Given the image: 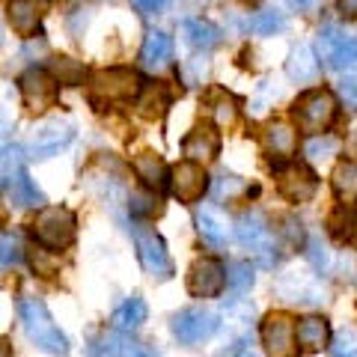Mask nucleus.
Here are the masks:
<instances>
[{"mask_svg": "<svg viewBox=\"0 0 357 357\" xmlns=\"http://www.w3.org/2000/svg\"><path fill=\"white\" fill-rule=\"evenodd\" d=\"M6 18L18 36H36L42 27V6L39 0H6Z\"/></svg>", "mask_w": 357, "mask_h": 357, "instance_id": "obj_17", "label": "nucleus"}, {"mask_svg": "<svg viewBox=\"0 0 357 357\" xmlns=\"http://www.w3.org/2000/svg\"><path fill=\"white\" fill-rule=\"evenodd\" d=\"M292 114L298 119L301 131L325 134L333 116H337V98H333L331 89H307V93H301L295 98Z\"/></svg>", "mask_w": 357, "mask_h": 357, "instance_id": "obj_3", "label": "nucleus"}, {"mask_svg": "<svg viewBox=\"0 0 357 357\" xmlns=\"http://www.w3.org/2000/svg\"><path fill=\"white\" fill-rule=\"evenodd\" d=\"M331 182H333V191H337V197L342 203H354L357 199V164H351V161L337 164Z\"/></svg>", "mask_w": 357, "mask_h": 357, "instance_id": "obj_28", "label": "nucleus"}, {"mask_svg": "<svg viewBox=\"0 0 357 357\" xmlns=\"http://www.w3.org/2000/svg\"><path fill=\"white\" fill-rule=\"evenodd\" d=\"M18 86H21V98H24L27 110H33V114H45V110L54 107L60 98L57 77L48 75L45 69H27L21 75Z\"/></svg>", "mask_w": 357, "mask_h": 357, "instance_id": "obj_7", "label": "nucleus"}, {"mask_svg": "<svg viewBox=\"0 0 357 357\" xmlns=\"http://www.w3.org/2000/svg\"><path fill=\"white\" fill-rule=\"evenodd\" d=\"M30 227H33V236H36L39 248L60 253L75 241L77 218L69 206H45V208H39V215Z\"/></svg>", "mask_w": 357, "mask_h": 357, "instance_id": "obj_2", "label": "nucleus"}, {"mask_svg": "<svg viewBox=\"0 0 357 357\" xmlns=\"http://www.w3.org/2000/svg\"><path fill=\"white\" fill-rule=\"evenodd\" d=\"M134 3H137L143 13H158V9L167 3V0H134Z\"/></svg>", "mask_w": 357, "mask_h": 357, "instance_id": "obj_45", "label": "nucleus"}, {"mask_svg": "<svg viewBox=\"0 0 357 357\" xmlns=\"http://www.w3.org/2000/svg\"><path fill=\"white\" fill-rule=\"evenodd\" d=\"M337 146L340 143L333 140V137H328V134H316V137H310L307 140V146H304V152L310 155V158H316V161H321V158H331L333 152H337Z\"/></svg>", "mask_w": 357, "mask_h": 357, "instance_id": "obj_35", "label": "nucleus"}, {"mask_svg": "<svg viewBox=\"0 0 357 357\" xmlns=\"http://www.w3.org/2000/svg\"><path fill=\"white\" fill-rule=\"evenodd\" d=\"M54 77L57 84H81L84 81V66L75 63L72 57H54Z\"/></svg>", "mask_w": 357, "mask_h": 357, "instance_id": "obj_33", "label": "nucleus"}, {"mask_svg": "<svg viewBox=\"0 0 357 357\" xmlns=\"http://www.w3.org/2000/svg\"><path fill=\"white\" fill-rule=\"evenodd\" d=\"M89 86H93V96L107 98V102H128L143 89L134 69H98Z\"/></svg>", "mask_w": 357, "mask_h": 357, "instance_id": "obj_8", "label": "nucleus"}, {"mask_svg": "<svg viewBox=\"0 0 357 357\" xmlns=\"http://www.w3.org/2000/svg\"><path fill=\"white\" fill-rule=\"evenodd\" d=\"M331 354L333 357H357V337L351 331H342L337 337V342L331 345Z\"/></svg>", "mask_w": 357, "mask_h": 357, "instance_id": "obj_38", "label": "nucleus"}, {"mask_svg": "<svg viewBox=\"0 0 357 357\" xmlns=\"http://www.w3.org/2000/svg\"><path fill=\"white\" fill-rule=\"evenodd\" d=\"M173 60V39L170 33L164 30H149L146 39H143V48H140V63L143 69H164V66H170Z\"/></svg>", "mask_w": 357, "mask_h": 357, "instance_id": "obj_18", "label": "nucleus"}, {"mask_svg": "<svg viewBox=\"0 0 357 357\" xmlns=\"http://www.w3.org/2000/svg\"><path fill=\"white\" fill-rule=\"evenodd\" d=\"M3 191L9 197V203L15 208H33V206H42L45 197L36 188V182L27 176V173H13V176H3Z\"/></svg>", "mask_w": 357, "mask_h": 357, "instance_id": "obj_19", "label": "nucleus"}, {"mask_svg": "<svg viewBox=\"0 0 357 357\" xmlns=\"http://www.w3.org/2000/svg\"><path fill=\"white\" fill-rule=\"evenodd\" d=\"M283 236H286V241L292 244V248H301V244H304V232H301V223L292 220V218L283 220Z\"/></svg>", "mask_w": 357, "mask_h": 357, "instance_id": "obj_41", "label": "nucleus"}, {"mask_svg": "<svg viewBox=\"0 0 357 357\" xmlns=\"http://www.w3.org/2000/svg\"><path fill=\"white\" fill-rule=\"evenodd\" d=\"M208 110L218 126H232L238 116V98L229 96L227 89H215V93L208 96Z\"/></svg>", "mask_w": 357, "mask_h": 357, "instance_id": "obj_29", "label": "nucleus"}, {"mask_svg": "<svg viewBox=\"0 0 357 357\" xmlns=\"http://www.w3.org/2000/svg\"><path fill=\"white\" fill-rule=\"evenodd\" d=\"M218 357H256V351L248 345V340H238V342H232L229 349H223Z\"/></svg>", "mask_w": 357, "mask_h": 357, "instance_id": "obj_42", "label": "nucleus"}, {"mask_svg": "<svg viewBox=\"0 0 357 357\" xmlns=\"http://www.w3.org/2000/svg\"><path fill=\"white\" fill-rule=\"evenodd\" d=\"M167 107H170V89H167V84L155 81V84H146L137 93V114L140 116L158 119V116H164Z\"/></svg>", "mask_w": 357, "mask_h": 357, "instance_id": "obj_23", "label": "nucleus"}, {"mask_svg": "<svg viewBox=\"0 0 357 357\" xmlns=\"http://www.w3.org/2000/svg\"><path fill=\"white\" fill-rule=\"evenodd\" d=\"M248 24H250V30L256 33V36H274V33H280L286 27V15L274 6H265L262 13H256L248 21Z\"/></svg>", "mask_w": 357, "mask_h": 357, "instance_id": "obj_30", "label": "nucleus"}, {"mask_svg": "<svg viewBox=\"0 0 357 357\" xmlns=\"http://www.w3.org/2000/svg\"><path fill=\"white\" fill-rule=\"evenodd\" d=\"M21 256H24V250H21V238L15 236V232H3V236H0V268L15 265Z\"/></svg>", "mask_w": 357, "mask_h": 357, "instance_id": "obj_34", "label": "nucleus"}, {"mask_svg": "<svg viewBox=\"0 0 357 357\" xmlns=\"http://www.w3.org/2000/svg\"><path fill=\"white\" fill-rule=\"evenodd\" d=\"M220 328V319L218 312L203 310V307H188V310H178L173 321H170V331L173 337L182 342V345H199L211 340Z\"/></svg>", "mask_w": 357, "mask_h": 357, "instance_id": "obj_5", "label": "nucleus"}, {"mask_svg": "<svg viewBox=\"0 0 357 357\" xmlns=\"http://www.w3.org/2000/svg\"><path fill=\"white\" fill-rule=\"evenodd\" d=\"M319 54L337 72L357 69V39L337 27H325L319 33Z\"/></svg>", "mask_w": 357, "mask_h": 357, "instance_id": "obj_9", "label": "nucleus"}, {"mask_svg": "<svg viewBox=\"0 0 357 357\" xmlns=\"http://www.w3.org/2000/svg\"><path fill=\"white\" fill-rule=\"evenodd\" d=\"M227 289V268L211 256H203L188 271V292L194 298H218Z\"/></svg>", "mask_w": 357, "mask_h": 357, "instance_id": "obj_12", "label": "nucleus"}, {"mask_svg": "<svg viewBox=\"0 0 357 357\" xmlns=\"http://www.w3.org/2000/svg\"><path fill=\"white\" fill-rule=\"evenodd\" d=\"M134 173H137V178L149 191H161V188L170 182V178H167V164L161 161V155H155V152H140L137 158H134Z\"/></svg>", "mask_w": 357, "mask_h": 357, "instance_id": "obj_22", "label": "nucleus"}, {"mask_svg": "<svg viewBox=\"0 0 357 357\" xmlns=\"http://www.w3.org/2000/svg\"><path fill=\"white\" fill-rule=\"evenodd\" d=\"M265 149L271 152V158H289L298 149V134L289 122H268L265 126Z\"/></svg>", "mask_w": 357, "mask_h": 357, "instance_id": "obj_21", "label": "nucleus"}, {"mask_svg": "<svg viewBox=\"0 0 357 357\" xmlns=\"http://www.w3.org/2000/svg\"><path fill=\"white\" fill-rule=\"evenodd\" d=\"M286 3L292 9H298V13H307V9L316 6V0H286Z\"/></svg>", "mask_w": 357, "mask_h": 357, "instance_id": "obj_46", "label": "nucleus"}, {"mask_svg": "<svg viewBox=\"0 0 357 357\" xmlns=\"http://www.w3.org/2000/svg\"><path fill=\"white\" fill-rule=\"evenodd\" d=\"M48 253L51 250H45V248H33L30 250V262H33V268H36V274H42V277H51V274H57V259H48Z\"/></svg>", "mask_w": 357, "mask_h": 357, "instance_id": "obj_37", "label": "nucleus"}, {"mask_svg": "<svg viewBox=\"0 0 357 357\" xmlns=\"http://www.w3.org/2000/svg\"><path fill=\"white\" fill-rule=\"evenodd\" d=\"M0 223H3V208H0Z\"/></svg>", "mask_w": 357, "mask_h": 357, "instance_id": "obj_48", "label": "nucleus"}, {"mask_svg": "<svg viewBox=\"0 0 357 357\" xmlns=\"http://www.w3.org/2000/svg\"><path fill=\"white\" fill-rule=\"evenodd\" d=\"M170 191L178 203H197L208 191V176L203 170V164L182 161L170 170Z\"/></svg>", "mask_w": 357, "mask_h": 357, "instance_id": "obj_13", "label": "nucleus"}, {"mask_svg": "<svg viewBox=\"0 0 357 357\" xmlns=\"http://www.w3.org/2000/svg\"><path fill=\"white\" fill-rule=\"evenodd\" d=\"M0 357H13V342L9 340H0Z\"/></svg>", "mask_w": 357, "mask_h": 357, "instance_id": "obj_47", "label": "nucleus"}, {"mask_svg": "<svg viewBox=\"0 0 357 357\" xmlns=\"http://www.w3.org/2000/svg\"><path fill=\"white\" fill-rule=\"evenodd\" d=\"M236 238L241 248H248L250 253H256L265 265H271L277 256L271 253V227L265 223V218L259 211H248L236 220Z\"/></svg>", "mask_w": 357, "mask_h": 357, "instance_id": "obj_10", "label": "nucleus"}, {"mask_svg": "<svg viewBox=\"0 0 357 357\" xmlns=\"http://www.w3.org/2000/svg\"><path fill=\"white\" fill-rule=\"evenodd\" d=\"M197 227H199V236H203V241H208L211 248H223L227 244V227L211 215V211H203V215L197 218Z\"/></svg>", "mask_w": 357, "mask_h": 357, "instance_id": "obj_32", "label": "nucleus"}, {"mask_svg": "<svg viewBox=\"0 0 357 357\" xmlns=\"http://www.w3.org/2000/svg\"><path fill=\"white\" fill-rule=\"evenodd\" d=\"M262 345L268 357H298V340H295V319L289 312H268L262 319Z\"/></svg>", "mask_w": 357, "mask_h": 357, "instance_id": "obj_6", "label": "nucleus"}, {"mask_svg": "<svg viewBox=\"0 0 357 357\" xmlns=\"http://www.w3.org/2000/svg\"><path fill=\"white\" fill-rule=\"evenodd\" d=\"M18 312H21V325H24L27 340L36 345L39 351H45V354H66L69 351V340H66V333L54 325L45 301L24 298L18 304Z\"/></svg>", "mask_w": 357, "mask_h": 357, "instance_id": "obj_1", "label": "nucleus"}, {"mask_svg": "<svg viewBox=\"0 0 357 357\" xmlns=\"http://www.w3.org/2000/svg\"><path fill=\"white\" fill-rule=\"evenodd\" d=\"M131 236H134V248H137L143 271L158 277V280L173 277V259H170V253H167V244H164V238L158 236V232H155L152 227H146V223H134Z\"/></svg>", "mask_w": 357, "mask_h": 357, "instance_id": "obj_4", "label": "nucleus"}, {"mask_svg": "<svg viewBox=\"0 0 357 357\" xmlns=\"http://www.w3.org/2000/svg\"><path fill=\"white\" fill-rule=\"evenodd\" d=\"M337 9L342 18H357V0H337Z\"/></svg>", "mask_w": 357, "mask_h": 357, "instance_id": "obj_43", "label": "nucleus"}, {"mask_svg": "<svg viewBox=\"0 0 357 357\" xmlns=\"http://www.w3.org/2000/svg\"><path fill=\"white\" fill-rule=\"evenodd\" d=\"M342 96H345V102L357 105V81H354V77H349V81H342Z\"/></svg>", "mask_w": 357, "mask_h": 357, "instance_id": "obj_44", "label": "nucleus"}, {"mask_svg": "<svg viewBox=\"0 0 357 357\" xmlns=\"http://www.w3.org/2000/svg\"><path fill=\"white\" fill-rule=\"evenodd\" d=\"M295 340L304 351H321L331 340V325L325 316H304L295 321Z\"/></svg>", "mask_w": 357, "mask_h": 357, "instance_id": "obj_20", "label": "nucleus"}, {"mask_svg": "<svg viewBox=\"0 0 357 357\" xmlns=\"http://www.w3.org/2000/svg\"><path fill=\"white\" fill-rule=\"evenodd\" d=\"M277 191L289 203H310L319 191V176L307 164H289L277 170Z\"/></svg>", "mask_w": 357, "mask_h": 357, "instance_id": "obj_11", "label": "nucleus"}, {"mask_svg": "<svg viewBox=\"0 0 357 357\" xmlns=\"http://www.w3.org/2000/svg\"><path fill=\"white\" fill-rule=\"evenodd\" d=\"M241 178L238 176H229V173H223L220 178H218V199H223V197H227V199H232V197H236L238 191H241Z\"/></svg>", "mask_w": 357, "mask_h": 357, "instance_id": "obj_40", "label": "nucleus"}, {"mask_svg": "<svg viewBox=\"0 0 357 357\" xmlns=\"http://www.w3.org/2000/svg\"><path fill=\"white\" fill-rule=\"evenodd\" d=\"M86 354L89 357H152V351L146 345L131 340L128 333H122V331L96 333L86 345Z\"/></svg>", "mask_w": 357, "mask_h": 357, "instance_id": "obj_14", "label": "nucleus"}, {"mask_svg": "<svg viewBox=\"0 0 357 357\" xmlns=\"http://www.w3.org/2000/svg\"><path fill=\"white\" fill-rule=\"evenodd\" d=\"M328 232L337 241H351L357 232V208L351 203H340L328 215Z\"/></svg>", "mask_w": 357, "mask_h": 357, "instance_id": "obj_25", "label": "nucleus"}, {"mask_svg": "<svg viewBox=\"0 0 357 357\" xmlns=\"http://www.w3.org/2000/svg\"><path fill=\"white\" fill-rule=\"evenodd\" d=\"M182 30H185L188 42H191L194 48H199V51H211L220 42V30L206 18H188L182 24Z\"/></svg>", "mask_w": 357, "mask_h": 357, "instance_id": "obj_27", "label": "nucleus"}, {"mask_svg": "<svg viewBox=\"0 0 357 357\" xmlns=\"http://www.w3.org/2000/svg\"><path fill=\"white\" fill-rule=\"evenodd\" d=\"M289 77L298 84H310V81H316L319 77V60H316V54H312L307 45H301V48L292 51V57H289Z\"/></svg>", "mask_w": 357, "mask_h": 357, "instance_id": "obj_26", "label": "nucleus"}, {"mask_svg": "<svg viewBox=\"0 0 357 357\" xmlns=\"http://www.w3.org/2000/svg\"><path fill=\"white\" fill-rule=\"evenodd\" d=\"M72 137H75L72 122L54 119V122H48V126H42L36 131V137H33V143H30V152H33V158H51V155H57L60 149L69 146Z\"/></svg>", "mask_w": 357, "mask_h": 357, "instance_id": "obj_16", "label": "nucleus"}, {"mask_svg": "<svg viewBox=\"0 0 357 357\" xmlns=\"http://www.w3.org/2000/svg\"><path fill=\"white\" fill-rule=\"evenodd\" d=\"M182 152L188 155V161L194 164H208L218 158L220 152V134L211 122H199L188 131V137L182 140Z\"/></svg>", "mask_w": 357, "mask_h": 357, "instance_id": "obj_15", "label": "nucleus"}, {"mask_svg": "<svg viewBox=\"0 0 357 357\" xmlns=\"http://www.w3.org/2000/svg\"><path fill=\"white\" fill-rule=\"evenodd\" d=\"M158 199L149 197V194H131V215L137 218H149V215H158Z\"/></svg>", "mask_w": 357, "mask_h": 357, "instance_id": "obj_36", "label": "nucleus"}, {"mask_svg": "<svg viewBox=\"0 0 357 357\" xmlns=\"http://www.w3.org/2000/svg\"><path fill=\"white\" fill-rule=\"evenodd\" d=\"M307 256H310V262L316 265L319 271H325V268H328L331 256H328V248H325V244H321L319 238H310V241H307Z\"/></svg>", "mask_w": 357, "mask_h": 357, "instance_id": "obj_39", "label": "nucleus"}, {"mask_svg": "<svg viewBox=\"0 0 357 357\" xmlns=\"http://www.w3.org/2000/svg\"><path fill=\"white\" fill-rule=\"evenodd\" d=\"M146 316H149L146 301H143L140 295H131L128 301H122V304L114 310V328L122 331V333L137 331L143 321H146Z\"/></svg>", "mask_w": 357, "mask_h": 357, "instance_id": "obj_24", "label": "nucleus"}, {"mask_svg": "<svg viewBox=\"0 0 357 357\" xmlns=\"http://www.w3.org/2000/svg\"><path fill=\"white\" fill-rule=\"evenodd\" d=\"M253 280H256V277H253V265H250V262H232V265H229V271H227V286H229L232 295L250 292Z\"/></svg>", "mask_w": 357, "mask_h": 357, "instance_id": "obj_31", "label": "nucleus"}]
</instances>
